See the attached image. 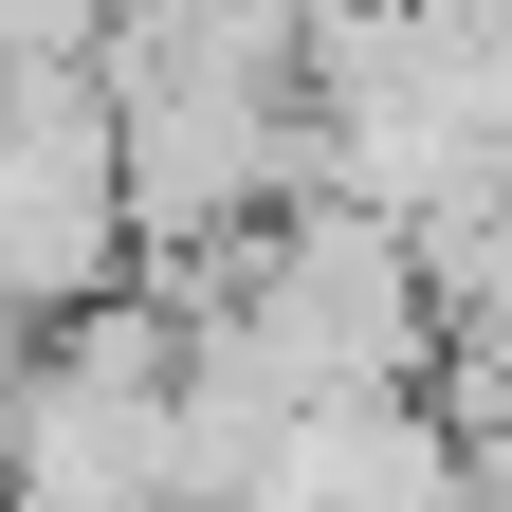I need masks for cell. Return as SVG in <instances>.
<instances>
[{"mask_svg": "<svg viewBox=\"0 0 512 512\" xmlns=\"http://www.w3.org/2000/svg\"><path fill=\"white\" fill-rule=\"evenodd\" d=\"M512 147V0H311L293 19V183L384 238L494 220Z\"/></svg>", "mask_w": 512, "mask_h": 512, "instance_id": "6da1fadb", "label": "cell"}, {"mask_svg": "<svg viewBox=\"0 0 512 512\" xmlns=\"http://www.w3.org/2000/svg\"><path fill=\"white\" fill-rule=\"evenodd\" d=\"M110 0H0V74H92Z\"/></svg>", "mask_w": 512, "mask_h": 512, "instance_id": "3957f363", "label": "cell"}, {"mask_svg": "<svg viewBox=\"0 0 512 512\" xmlns=\"http://www.w3.org/2000/svg\"><path fill=\"white\" fill-rule=\"evenodd\" d=\"M92 293H128V202H110L92 74H0V311L55 330Z\"/></svg>", "mask_w": 512, "mask_h": 512, "instance_id": "7a4b0ae2", "label": "cell"}]
</instances>
